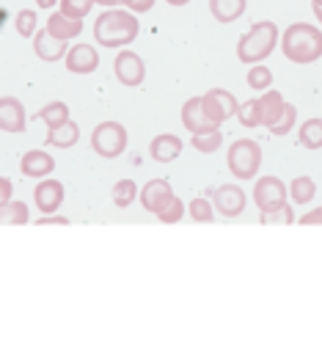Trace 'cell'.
<instances>
[{"label":"cell","mask_w":322,"mask_h":361,"mask_svg":"<svg viewBox=\"0 0 322 361\" xmlns=\"http://www.w3.org/2000/svg\"><path fill=\"white\" fill-rule=\"evenodd\" d=\"M138 30H141L138 17H132V11H121V8H105L94 20V39L102 47H127L130 42L138 39Z\"/></svg>","instance_id":"cell-1"},{"label":"cell","mask_w":322,"mask_h":361,"mask_svg":"<svg viewBox=\"0 0 322 361\" xmlns=\"http://www.w3.org/2000/svg\"><path fill=\"white\" fill-rule=\"evenodd\" d=\"M281 53L292 63H314L322 59V30L309 23H292L281 36Z\"/></svg>","instance_id":"cell-2"},{"label":"cell","mask_w":322,"mask_h":361,"mask_svg":"<svg viewBox=\"0 0 322 361\" xmlns=\"http://www.w3.org/2000/svg\"><path fill=\"white\" fill-rule=\"evenodd\" d=\"M281 42V33L278 25L262 20V23H254L251 30L237 42V59L242 63H262L264 59H270V53L275 50V44Z\"/></svg>","instance_id":"cell-3"},{"label":"cell","mask_w":322,"mask_h":361,"mask_svg":"<svg viewBox=\"0 0 322 361\" xmlns=\"http://www.w3.org/2000/svg\"><path fill=\"white\" fill-rule=\"evenodd\" d=\"M226 163H229V171L237 180H254L256 171L262 169V147L251 138H240L232 144V149L226 154Z\"/></svg>","instance_id":"cell-4"},{"label":"cell","mask_w":322,"mask_h":361,"mask_svg":"<svg viewBox=\"0 0 322 361\" xmlns=\"http://www.w3.org/2000/svg\"><path fill=\"white\" fill-rule=\"evenodd\" d=\"M127 141H130L127 127L118 124V121H99L94 127V133H91V149L97 152L99 157H105V160L118 157L121 152L127 149Z\"/></svg>","instance_id":"cell-5"},{"label":"cell","mask_w":322,"mask_h":361,"mask_svg":"<svg viewBox=\"0 0 322 361\" xmlns=\"http://www.w3.org/2000/svg\"><path fill=\"white\" fill-rule=\"evenodd\" d=\"M287 196H290V188L278 177H262L254 185V204L259 207V212H273L284 207Z\"/></svg>","instance_id":"cell-6"},{"label":"cell","mask_w":322,"mask_h":361,"mask_svg":"<svg viewBox=\"0 0 322 361\" xmlns=\"http://www.w3.org/2000/svg\"><path fill=\"white\" fill-rule=\"evenodd\" d=\"M202 105H204V114L215 121V124H223L226 119L237 116V108H240L237 97L226 89H209L204 97H202Z\"/></svg>","instance_id":"cell-7"},{"label":"cell","mask_w":322,"mask_h":361,"mask_svg":"<svg viewBox=\"0 0 322 361\" xmlns=\"http://www.w3.org/2000/svg\"><path fill=\"white\" fill-rule=\"evenodd\" d=\"M113 72H116V80L127 89H135L144 83L147 78V66H144V59L130 53V50H121L113 61Z\"/></svg>","instance_id":"cell-8"},{"label":"cell","mask_w":322,"mask_h":361,"mask_svg":"<svg viewBox=\"0 0 322 361\" xmlns=\"http://www.w3.org/2000/svg\"><path fill=\"white\" fill-rule=\"evenodd\" d=\"M245 190L240 185H221L215 193H212V204L215 210L221 212L223 218H237L245 210Z\"/></svg>","instance_id":"cell-9"},{"label":"cell","mask_w":322,"mask_h":361,"mask_svg":"<svg viewBox=\"0 0 322 361\" xmlns=\"http://www.w3.org/2000/svg\"><path fill=\"white\" fill-rule=\"evenodd\" d=\"M63 63H66V69H69L72 75H91V72H97V66H99V53H97L91 44H75V47L66 50Z\"/></svg>","instance_id":"cell-10"},{"label":"cell","mask_w":322,"mask_h":361,"mask_svg":"<svg viewBox=\"0 0 322 361\" xmlns=\"http://www.w3.org/2000/svg\"><path fill=\"white\" fill-rule=\"evenodd\" d=\"M171 199H174V190H171V182L168 180H151L141 190V204L151 215H160Z\"/></svg>","instance_id":"cell-11"},{"label":"cell","mask_w":322,"mask_h":361,"mask_svg":"<svg viewBox=\"0 0 322 361\" xmlns=\"http://www.w3.org/2000/svg\"><path fill=\"white\" fill-rule=\"evenodd\" d=\"M33 202H36V207L44 212V215H53L63 204V185L58 180L44 177V180L36 185V190H33Z\"/></svg>","instance_id":"cell-12"},{"label":"cell","mask_w":322,"mask_h":361,"mask_svg":"<svg viewBox=\"0 0 322 361\" xmlns=\"http://www.w3.org/2000/svg\"><path fill=\"white\" fill-rule=\"evenodd\" d=\"M182 124H185V130H190V133H209V130H218V127H221V124H215V121L204 114L202 97H190V99L182 105Z\"/></svg>","instance_id":"cell-13"},{"label":"cell","mask_w":322,"mask_h":361,"mask_svg":"<svg viewBox=\"0 0 322 361\" xmlns=\"http://www.w3.org/2000/svg\"><path fill=\"white\" fill-rule=\"evenodd\" d=\"M69 42H63V39H56L50 30H36L33 33V53L39 56L42 61H47V63H53V61H61L66 56V47Z\"/></svg>","instance_id":"cell-14"},{"label":"cell","mask_w":322,"mask_h":361,"mask_svg":"<svg viewBox=\"0 0 322 361\" xmlns=\"http://www.w3.org/2000/svg\"><path fill=\"white\" fill-rule=\"evenodd\" d=\"M20 169H23V174L25 177H33V180H44V177H50L53 174V169H56V160H53V154H47V152L42 149H30L23 154V160H20Z\"/></svg>","instance_id":"cell-15"},{"label":"cell","mask_w":322,"mask_h":361,"mask_svg":"<svg viewBox=\"0 0 322 361\" xmlns=\"http://www.w3.org/2000/svg\"><path fill=\"white\" fill-rule=\"evenodd\" d=\"M0 130L3 133H23L25 130V108L14 97H0Z\"/></svg>","instance_id":"cell-16"},{"label":"cell","mask_w":322,"mask_h":361,"mask_svg":"<svg viewBox=\"0 0 322 361\" xmlns=\"http://www.w3.org/2000/svg\"><path fill=\"white\" fill-rule=\"evenodd\" d=\"M149 154L151 160L157 163H171L182 154V138L171 135V133H163V135H154L151 144H149Z\"/></svg>","instance_id":"cell-17"},{"label":"cell","mask_w":322,"mask_h":361,"mask_svg":"<svg viewBox=\"0 0 322 361\" xmlns=\"http://www.w3.org/2000/svg\"><path fill=\"white\" fill-rule=\"evenodd\" d=\"M284 105H287V99L281 97V91L275 89L262 91V97H259V124L262 127H273L278 121V116H281Z\"/></svg>","instance_id":"cell-18"},{"label":"cell","mask_w":322,"mask_h":361,"mask_svg":"<svg viewBox=\"0 0 322 361\" xmlns=\"http://www.w3.org/2000/svg\"><path fill=\"white\" fill-rule=\"evenodd\" d=\"M44 28L50 30L56 39H63V42H69V39H75V36H80V30H83V20H75V17H66V14H50L47 17V25Z\"/></svg>","instance_id":"cell-19"},{"label":"cell","mask_w":322,"mask_h":361,"mask_svg":"<svg viewBox=\"0 0 322 361\" xmlns=\"http://www.w3.org/2000/svg\"><path fill=\"white\" fill-rule=\"evenodd\" d=\"M245 8H248V0H209V14L223 25L240 20Z\"/></svg>","instance_id":"cell-20"},{"label":"cell","mask_w":322,"mask_h":361,"mask_svg":"<svg viewBox=\"0 0 322 361\" xmlns=\"http://www.w3.org/2000/svg\"><path fill=\"white\" fill-rule=\"evenodd\" d=\"M78 141H80V127L72 119L58 124V127H50V133H47V144L50 147H58V149H69Z\"/></svg>","instance_id":"cell-21"},{"label":"cell","mask_w":322,"mask_h":361,"mask_svg":"<svg viewBox=\"0 0 322 361\" xmlns=\"http://www.w3.org/2000/svg\"><path fill=\"white\" fill-rule=\"evenodd\" d=\"M30 215H28V204L25 202H6L0 204V226H23L28 224Z\"/></svg>","instance_id":"cell-22"},{"label":"cell","mask_w":322,"mask_h":361,"mask_svg":"<svg viewBox=\"0 0 322 361\" xmlns=\"http://www.w3.org/2000/svg\"><path fill=\"white\" fill-rule=\"evenodd\" d=\"M297 141L306 149H322V119H306L297 127Z\"/></svg>","instance_id":"cell-23"},{"label":"cell","mask_w":322,"mask_h":361,"mask_svg":"<svg viewBox=\"0 0 322 361\" xmlns=\"http://www.w3.org/2000/svg\"><path fill=\"white\" fill-rule=\"evenodd\" d=\"M290 196H292L295 204H309L317 196V182L311 177H295L290 182Z\"/></svg>","instance_id":"cell-24"},{"label":"cell","mask_w":322,"mask_h":361,"mask_svg":"<svg viewBox=\"0 0 322 361\" xmlns=\"http://www.w3.org/2000/svg\"><path fill=\"white\" fill-rule=\"evenodd\" d=\"M193 149H199L202 154H212L223 147V133L221 130H209V133H193Z\"/></svg>","instance_id":"cell-25"},{"label":"cell","mask_w":322,"mask_h":361,"mask_svg":"<svg viewBox=\"0 0 322 361\" xmlns=\"http://www.w3.org/2000/svg\"><path fill=\"white\" fill-rule=\"evenodd\" d=\"M39 119L44 121L47 127H58L63 121H69V105L66 102H50L39 111Z\"/></svg>","instance_id":"cell-26"},{"label":"cell","mask_w":322,"mask_h":361,"mask_svg":"<svg viewBox=\"0 0 322 361\" xmlns=\"http://www.w3.org/2000/svg\"><path fill=\"white\" fill-rule=\"evenodd\" d=\"M138 196H141V193H138V185L132 180H118L116 185H113V204H116V207H130Z\"/></svg>","instance_id":"cell-27"},{"label":"cell","mask_w":322,"mask_h":361,"mask_svg":"<svg viewBox=\"0 0 322 361\" xmlns=\"http://www.w3.org/2000/svg\"><path fill=\"white\" fill-rule=\"evenodd\" d=\"M245 80H248V86L254 91H267L273 86V72H270V66H264V63H251Z\"/></svg>","instance_id":"cell-28"},{"label":"cell","mask_w":322,"mask_h":361,"mask_svg":"<svg viewBox=\"0 0 322 361\" xmlns=\"http://www.w3.org/2000/svg\"><path fill=\"white\" fill-rule=\"evenodd\" d=\"M187 212H190V218L193 221H199V224H212L215 221V204L204 199V196H196L190 204H187Z\"/></svg>","instance_id":"cell-29"},{"label":"cell","mask_w":322,"mask_h":361,"mask_svg":"<svg viewBox=\"0 0 322 361\" xmlns=\"http://www.w3.org/2000/svg\"><path fill=\"white\" fill-rule=\"evenodd\" d=\"M295 121H297V108L295 105H284V111H281V116H278V121L273 124V127H267L273 135H287V133H292Z\"/></svg>","instance_id":"cell-30"},{"label":"cell","mask_w":322,"mask_h":361,"mask_svg":"<svg viewBox=\"0 0 322 361\" xmlns=\"http://www.w3.org/2000/svg\"><path fill=\"white\" fill-rule=\"evenodd\" d=\"M237 119L242 127H262L259 124V99H248L237 108Z\"/></svg>","instance_id":"cell-31"},{"label":"cell","mask_w":322,"mask_h":361,"mask_svg":"<svg viewBox=\"0 0 322 361\" xmlns=\"http://www.w3.org/2000/svg\"><path fill=\"white\" fill-rule=\"evenodd\" d=\"M36 25H39V17H36V11H30V8H23L17 17H14V28L20 36H33L36 33Z\"/></svg>","instance_id":"cell-32"},{"label":"cell","mask_w":322,"mask_h":361,"mask_svg":"<svg viewBox=\"0 0 322 361\" xmlns=\"http://www.w3.org/2000/svg\"><path fill=\"white\" fill-rule=\"evenodd\" d=\"M91 0H61V14L66 17H75V20H83L88 11H91Z\"/></svg>","instance_id":"cell-33"},{"label":"cell","mask_w":322,"mask_h":361,"mask_svg":"<svg viewBox=\"0 0 322 361\" xmlns=\"http://www.w3.org/2000/svg\"><path fill=\"white\" fill-rule=\"evenodd\" d=\"M182 215H185V202L179 199V196H174L166 207H163V212L157 215L163 224H176V221H182Z\"/></svg>","instance_id":"cell-34"},{"label":"cell","mask_w":322,"mask_h":361,"mask_svg":"<svg viewBox=\"0 0 322 361\" xmlns=\"http://www.w3.org/2000/svg\"><path fill=\"white\" fill-rule=\"evenodd\" d=\"M259 221L262 224H295V212L290 204H284V207H278V210H273V212H262L259 215Z\"/></svg>","instance_id":"cell-35"},{"label":"cell","mask_w":322,"mask_h":361,"mask_svg":"<svg viewBox=\"0 0 322 361\" xmlns=\"http://www.w3.org/2000/svg\"><path fill=\"white\" fill-rule=\"evenodd\" d=\"M297 224H300V226H314V224H322V207H314L311 212L300 215V218H297Z\"/></svg>","instance_id":"cell-36"},{"label":"cell","mask_w":322,"mask_h":361,"mask_svg":"<svg viewBox=\"0 0 322 361\" xmlns=\"http://www.w3.org/2000/svg\"><path fill=\"white\" fill-rule=\"evenodd\" d=\"M11 193H14V185L8 177H0V204H6V202H11Z\"/></svg>","instance_id":"cell-37"},{"label":"cell","mask_w":322,"mask_h":361,"mask_svg":"<svg viewBox=\"0 0 322 361\" xmlns=\"http://www.w3.org/2000/svg\"><path fill=\"white\" fill-rule=\"evenodd\" d=\"M151 6H154V0H130V3H127V8H130L132 14H144Z\"/></svg>","instance_id":"cell-38"},{"label":"cell","mask_w":322,"mask_h":361,"mask_svg":"<svg viewBox=\"0 0 322 361\" xmlns=\"http://www.w3.org/2000/svg\"><path fill=\"white\" fill-rule=\"evenodd\" d=\"M36 224H39V226H47V224H63V226H66L69 221H66L63 215H47V218H39Z\"/></svg>","instance_id":"cell-39"},{"label":"cell","mask_w":322,"mask_h":361,"mask_svg":"<svg viewBox=\"0 0 322 361\" xmlns=\"http://www.w3.org/2000/svg\"><path fill=\"white\" fill-rule=\"evenodd\" d=\"M56 3H58V0H36V6H39V8H53Z\"/></svg>","instance_id":"cell-40"},{"label":"cell","mask_w":322,"mask_h":361,"mask_svg":"<svg viewBox=\"0 0 322 361\" xmlns=\"http://www.w3.org/2000/svg\"><path fill=\"white\" fill-rule=\"evenodd\" d=\"M91 3H97V6H105V8H113L118 0H91Z\"/></svg>","instance_id":"cell-41"},{"label":"cell","mask_w":322,"mask_h":361,"mask_svg":"<svg viewBox=\"0 0 322 361\" xmlns=\"http://www.w3.org/2000/svg\"><path fill=\"white\" fill-rule=\"evenodd\" d=\"M314 8V17H317V23L322 25V6H311Z\"/></svg>","instance_id":"cell-42"},{"label":"cell","mask_w":322,"mask_h":361,"mask_svg":"<svg viewBox=\"0 0 322 361\" xmlns=\"http://www.w3.org/2000/svg\"><path fill=\"white\" fill-rule=\"evenodd\" d=\"M166 3H168V6H187L190 0H166Z\"/></svg>","instance_id":"cell-43"},{"label":"cell","mask_w":322,"mask_h":361,"mask_svg":"<svg viewBox=\"0 0 322 361\" xmlns=\"http://www.w3.org/2000/svg\"><path fill=\"white\" fill-rule=\"evenodd\" d=\"M311 6H322V0H311Z\"/></svg>","instance_id":"cell-44"}]
</instances>
